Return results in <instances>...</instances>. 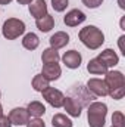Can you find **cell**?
<instances>
[{
  "mask_svg": "<svg viewBox=\"0 0 125 127\" xmlns=\"http://www.w3.org/2000/svg\"><path fill=\"white\" fill-rule=\"evenodd\" d=\"M104 84L107 87V95L115 100L122 99L125 95V77L121 71H107L104 74Z\"/></svg>",
  "mask_w": 125,
  "mask_h": 127,
  "instance_id": "cell-1",
  "label": "cell"
},
{
  "mask_svg": "<svg viewBox=\"0 0 125 127\" xmlns=\"http://www.w3.org/2000/svg\"><path fill=\"white\" fill-rule=\"evenodd\" d=\"M78 37H80L81 43L85 47H88L90 50H97L104 43V34L96 25H87V27L81 28L78 32Z\"/></svg>",
  "mask_w": 125,
  "mask_h": 127,
  "instance_id": "cell-2",
  "label": "cell"
},
{
  "mask_svg": "<svg viewBox=\"0 0 125 127\" xmlns=\"http://www.w3.org/2000/svg\"><path fill=\"white\" fill-rule=\"evenodd\" d=\"M107 115V105L103 102H91L87 106V118L90 127H104Z\"/></svg>",
  "mask_w": 125,
  "mask_h": 127,
  "instance_id": "cell-3",
  "label": "cell"
},
{
  "mask_svg": "<svg viewBox=\"0 0 125 127\" xmlns=\"http://www.w3.org/2000/svg\"><path fill=\"white\" fill-rule=\"evenodd\" d=\"M1 32H3L4 38L15 40L25 32V24H24V21H21L18 18H9L4 21V24L1 27Z\"/></svg>",
  "mask_w": 125,
  "mask_h": 127,
  "instance_id": "cell-4",
  "label": "cell"
},
{
  "mask_svg": "<svg viewBox=\"0 0 125 127\" xmlns=\"http://www.w3.org/2000/svg\"><path fill=\"white\" fill-rule=\"evenodd\" d=\"M69 96L75 97L83 106H88V105L93 102V99L96 97V96H94L87 87H84L83 84H75V86H72V89H71V92H69Z\"/></svg>",
  "mask_w": 125,
  "mask_h": 127,
  "instance_id": "cell-5",
  "label": "cell"
},
{
  "mask_svg": "<svg viewBox=\"0 0 125 127\" xmlns=\"http://www.w3.org/2000/svg\"><path fill=\"white\" fill-rule=\"evenodd\" d=\"M41 93H43V97L46 99V102H47L49 105H52L53 108H62L65 95H63L61 90H58V89L49 86V87L44 89Z\"/></svg>",
  "mask_w": 125,
  "mask_h": 127,
  "instance_id": "cell-6",
  "label": "cell"
},
{
  "mask_svg": "<svg viewBox=\"0 0 125 127\" xmlns=\"http://www.w3.org/2000/svg\"><path fill=\"white\" fill-rule=\"evenodd\" d=\"M9 120L13 126H25L30 121V114L27 111V108H13L9 112Z\"/></svg>",
  "mask_w": 125,
  "mask_h": 127,
  "instance_id": "cell-7",
  "label": "cell"
},
{
  "mask_svg": "<svg viewBox=\"0 0 125 127\" xmlns=\"http://www.w3.org/2000/svg\"><path fill=\"white\" fill-rule=\"evenodd\" d=\"M62 106L65 108L66 114H68V115H71V117H80V115H81L83 105H81L75 97H72V96H69V95L65 96Z\"/></svg>",
  "mask_w": 125,
  "mask_h": 127,
  "instance_id": "cell-8",
  "label": "cell"
},
{
  "mask_svg": "<svg viewBox=\"0 0 125 127\" xmlns=\"http://www.w3.org/2000/svg\"><path fill=\"white\" fill-rule=\"evenodd\" d=\"M85 19H87L85 13H84L83 10H80V9H72V10H69V12L63 16V22H65V25H68V27H77V25L83 24Z\"/></svg>",
  "mask_w": 125,
  "mask_h": 127,
  "instance_id": "cell-9",
  "label": "cell"
},
{
  "mask_svg": "<svg viewBox=\"0 0 125 127\" xmlns=\"http://www.w3.org/2000/svg\"><path fill=\"white\" fill-rule=\"evenodd\" d=\"M62 62L65 64V66H68L71 69H77V68H80V65L83 62V56L80 52L72 49V50L65 52V55L62 56Z\"/></svg>",
  "mask_w": 125,
  "mask_h": 127,
  "instance_id": "cell-10",
  "label": "cell"
},
{
  "mask_svg": "<svg viewBox=\"0 0 125 127\" xmlns=\"http://www.w3.org/2000/svg\"><path fill=\"white\" fill-rule=\"evenodd\" d=\"M97 59L103 64L107 69L113 68L115 65H118V62H119V56L116 55V52L113 49H104L103 52H100V55L97 56Z\"/></svg>",
  "mask_w": 125,
  "mask_h": 127,
  "instance_id": "cell-11",
  "label": "cell"
},
{
  "mask_svg": "<svg viewBox=\"0 0 125 127\" xmlns=\"http://www.w3.org/2000/svg\"><path fill=\"white\" fill-rule=\"evenodd\" d=\"M87 89H88L94 96H99V97L107 96V87H106L104 81L100 80V78H90V80L87 81Z\"/></svg>",
  "mask_w": 125,
  "mask_h": 127,
  "instance_id": "cell-12",
  "label": "cell"
},
{
  "mask_svg": "<svg viewBox=\"0 0 125 127\" xmlns=\"http://www.w3.org/2000/svg\"><path fill=\"white\" fill-rule=\"evenodd\" d=\"M62 69L59 66V64H44L43 69H41V75L47 80V81H55L61 77Z\"/></svg>",
  "mask_w": 125,
  "mask_h": 127,
  "instance_id": "cell-13",
  "label": "cell"
},
{
  "mask_svg": "<svg viewBox=\"0 0 125 127\" xmlns=\"http://www.w3.org/2000/svg\"><path fill=\"white\" fill-rule=\"evenodd\" d=\"M30 13L35 19L47 15V4H46V1L44 0H32L30 3Z\"/></svg>",
  "mask_w": 125,
  "mask_h": 127,
  "instance_id": "cell-14",
  "label": "cell"
},
{
  "mask_svg": "<svg viewBox=\"0 0 125 127\" xmlns=\"http://www.w3.org/2000/svg\"><path fill=\"white\" fill-rule=\"evenodd\" d=\"M49 41H50V47H53V49L58 50V49L65 47V46L69 43V35H68L65 31H58L50 37Z\"/></svg>",
  "mask_w": 125,
  "mask_h": 127,
  "instance_id": "cell-15",
  "label": "cell"
},
{
  "mask_svg": "<svg viewBox=\"0 0 125 127\" xmlns=\"http://www.w3.org/2000/svg\"><path fill=\"white\" fill-rule=\"evenodd\" d=\"M35 25H37V28L41 32H49L53 27H55V18L47 13V15H44V16L35 19Z\"/></svg>",
  "mask_w": 125,
  "mask_h": 127,
  "instance_id": "cell-16",
  "label": "cell"
},
{
  "mask_svg": "<svg viewBox=\"0 0 125 127\" xmlns=\"http://www.w3.org/2000/svg\"><path fill=\"white\" fill-rule=\"evenodd\" d=\"M87 71L90 74H94V75H104L109 69L100 62L97 58H94V59H90L88 61V64H87Z\"/></svg>",
  "mask_w": 125,
  "mask_h": 127,
  "instance_id": "cell-17",
  "label": "cell"
},
{
  "mask_svg": "<svg viewBox=\"0 0 125 127\" xmlns=\"http://www.w3.org/2000/svg\"><path fill=\"white\" fill-rule=\"evenodd\" d=\"M27 111H28L30 117L40 118L41 115H44V114H46V106H44L40 100H32V102H30V103H28Z\"/></svg>",
  "mask_w": 125,
  "mask_h": 127,
  "instance_id": "cell-18",
  "label": "cell"
},
{
  "mask_svg": "<svg viewBox=\"0 0 125 127\" xmlns=\"http://www.w3.org/2000/svg\"><path fill=\"white\" fill-rule=\"evenodd\" d=\"M40 44V38L37 34L34 32H27L22 38V46L27 49V50H35Z\"/></svg>",
  "mask_w": 125,
  "mask_h": 127,
  "instance_id": "cell-19",
  "label": "cell"
},
{
  "mask_svg": "<svg viewBox=\"0 0 125 127\" xmlns=\"http://www.w3.org/2000/svg\"><path fill=\"white\" fill-rule=\"evenodd\" d=\"M61 59L59 56V52L53 47H47L43 50V55H41V61L43 64H58Z\"/></svg>",
  "mask_w": 125,
  "mask_h": 127,
  "instance_id": "cell-20",
  "label": "cell"
},
{
  "mask_svg": "<svg viewBox=\"0 0 125 127\" xmlns=\"http://www.w3.org/2000/svg\"><path fill=\"white\" fill-rule=\"evenodd\" d=\"M52 126L53 127H72V121L69 117H66L65 114H55L52 118Z\"/></svg>",
  "mask_w": 125,
  "mask_h": 127,
  "instance_id": "cell-21",
  "label": "cell"
},
{
  "mask_svg": "<svg viewBox=\"0 0 125 127\" xmlns=\"http://www.w3.org/2000/svg\"><path fill=\"white\" fill-rule=\"evenodd\" d=\"M49 86H50V81H47L41 74L34 75V78H32V89H34V90H37V92H43V90L47 89Z\"/></svg>",
  "mask_w": 125,
  "mask_h": 127,
  "instance_id": "cell-22",
  "label": "cell"
},
{
  "mask_svg": "<svg viewBox=\"0 0 125 127\" xmlns=\"http://www.w3.org/2000/svg\"><path fill=\"white\" fill-rule=\"evenodd\" d=\"M112 127H125V117L122 111H115L112 115Z\"/></svg>",
  "mask_w": 125,
  "mask_h": 127,
  "instance_id": "cell-23",
  "label": "cell"
},
{
  "mask_svg": "<svg viewBox=\"0 0 125 127\" xmlns=\"http://www.w3.org/2000/svg\"><path fill=\"white\" fill-rule=\"evenodd\" d=\"M69 0H52V6L56 12H63L68 7Z\"/></svg>",
  "mask_w": 125,
  "mask_h": 127,
  "instance_id": "cell-24",
  "label": "cell"
},
{
  "mask_svg": "<svg viewBox=\"0 0 125 127\" xmlns=\"http://www.w3.org/2000/svg\"><path fill=\"white\" fill-rule=\"evenodd\" d=\"M27 127H46V124H44V121L41 120V118H31L27 124H25Z\"/></svg>",
  "mask_w": 125,
  "mask_h": 127,
  "instance_id": "cell-25",
  "label": "cell"
},
{
  "mask_svg": "<svg viewBox=\"0 0 125 127\" xmlns=\"http://www.w3.org/2000/svg\"><path fill=\"white\" fill-rule=\"evenodd\" d=\"M87 7H90V9H96V7H99L102 3H103V0H81Z\"/></svg>",
  "mask_w": 125,
  "mask_h": 127,
  "instance_id": "cell-26",
  "label": "cell"
},
{
  "mask_svg": "<svg viewBox=\"0 0 125 127\" xmlns=\"http://www.w3.org/2000/svg\"><path fill=\"white\" fill-rule=\"evenodd\" d=\"M0 127H12V123H10L7 115H1L0 117Z\"/></svg>",
  "mask_w": 125,
  "mask_h": 127,
  "instance_id": "cell-27",
  "label": "cell"
},
{
  "mask_svg": "<svg viewBox=\"0 0 125 127\" xmlns=\"http://www.w3.org/2000/svg\"><path fill=\"white\" fill-rule=\"evenodd\" d=\"M124 40H125V35H121L119 37V50H121V53L125 55V49H124Z\"/></svg>",
  "mask_w": 125,
  "mask_h": 127,
  "instance_id": "cell-28",
  "label": "cell"
},
{
  "mask_svg": "<svg viewBox=\"0 0 125 127\" xmlns=\"http://www.w3.org/2000/svg\"><path fill=\"white\" fill-rule=\"evenodd\" d=\"M31 1H32V0H18V3H19V4H30Z\"/></svg>",
  "mask_w": 125,
  "mask_h": 127,
  "instance_id": "cell-29",
  "label": "cell"
},
{
  "mask_svg": "<svg viewBox=\"0 0 125 127\" xmlns=\"http://www.w3.org/2000/svg\"><path fill=\"white\" fill-rule=\"evenodd\" d=\"M10 1H12V0H0V4H3V6H4V4H9Z\"/></svg>",
  "mask_w": 125,
  "mask_h": 127,
  "instance_id": "cell-30",
  "label": "cell"
},
{
  "mask_svg": "<svg viewBox=\"0 0 125 127\" xmlns=\"http://www.w3.org/2000/svg\"><path fill=\"white\" fill-rule=\"evenodd\" d=\"M3 115V106H1V103H0V117Z\"/></svg>",
  "mask_w": 125,
  "mask_h": 127,
  "instance_id": "cell-31",
  "label": "cell"
},
{
  "mask_svg": "<svg viewBox=\"0 0 125 127\" xmlns=\"http://www.w3.org/2000/svg\"><path fill=\"white\" fill-rule=\"evenodd\" d=\"M0 96H1V93H0Z\"/></svg>",
  "mask_w": 125,
  "mask_h": 127,
  "instance_id": "cell-32",
  "label": "cell"
}]
</instances>
